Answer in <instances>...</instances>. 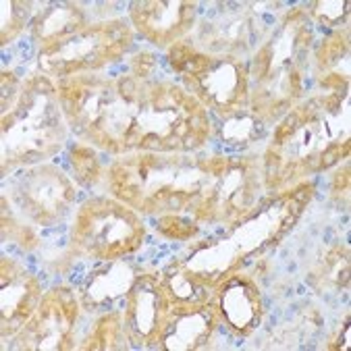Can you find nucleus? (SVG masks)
Here are the masks:
<instances>
[{
	"label": "nucleus",
	"instance_id": "nucleus-1",
	"mask_svg": "<svg viewBox=\"0 0 351 351\" xmlns=\"http://www.w3.org/2000/svg\"><path fill=\"white\" fill-rule=\"evenodd\" d=\"M112 193L142 213H195L213 191L210 158H181L144 152L117 162L110 173Z\"/></svg>",
	"mask_w": 351,
	"mask_h": 351
},
{
	"label": "nucleus",
	"instance_id": "nucleus-2",
	"mask_svg": "<svg viewBox=\"0 0 351 351\" xmlns=\"http://www.w3.org/2000/svg\"><path fill=\"white\" fill-rule=\"evenodd\" d=\"M58 90L48 77H32L11 112L3 117L5 162H38L54 154L62 142Z\"/></svg>",
	"mask_w": 351,
	"mask_h": 351
},
{
	"label": "nucleus",
	"instance_id": "nucleus-3",
	"mask_svg": "<svg viewBox=\"0 0 351 351\" xmlns=\"http://www.w3.org/2000/svg\"><path fill=\"white\" fill-rule=\"evenodd\" d=\"M146 227L137 215L119 202L94 197L82 206L75 219V245L92 258L117 260L144 243Z\"/></svg>",
	"mask_w": 351,
	"mask_h": 351
},
{
	"label": "nucleus",
	"instance_id": "nucleus-4",
	"mask_svg": "<svg viewBox=\"0 0 351 351\" xmlns=\"http://www.w3.org/2000/svg\"><path fill=\"white\" fill-rule=\"evenodd\" d=\"M131 27L125 21H108L100 25L84 27L40 52V64L48 75L69 77L73 73L100 69L125 54L131 46Z\"/></svg>",
	"mask_w": 351,
	"mask_h": 351
},
{
	"label": "nucleus",
	"instance_id": "nucleus-5",
	"mask_svg": "<svg viewBox=\"0 0 351 351\" xmlns=\"http://www.w3.org/2000/svg\"><path fill=\"white\" fill-rule=\"evenodd\" d=\"M189 94H193L202 106H210L221 114H233L241 110L247 98V75L245 69L235 58H213L195 73L183 77Z\"/></svg>",
	"mask_w": 351,
	"mask_h": 351
},
{
	"label": "nucleus",
	"instance_id": "nucleus-6",
	"mask_svg": "<svg viewBox=\"0 0 351 351\" xmlns=\"http://www.w3.org/2000/svg\"><path fill=\"white\" fill-rule=\"evenodd\" d=\"M80 306L69 289L50 291L21 330V349H69Z\"/></svg>",
	"mask_w": 351,
	"mask_h": 351
},
{
	"label": "nucleus",
	"instance_id": "nucleus-7",
	"mask_svg": "<svg viewBox=\"0 0 351 351\" xmlns=\"http://www.w3.org/2000/svg\"><path fill=\"white\" fill-rule=\"evenodd\" d=\"M15 199L21 210L40 225L54 223L75 199V187L58 169L40 167L27 171L17 187Z\"/></svg>",
	"mask_w": 351,
	"mask_h": 351
},
{
	"label": "nucleus",
	"instance_id": "nucleus-8",
	"mask_svg": "<svg viewBox=\"0 0 351 351\" xmlns=\"http://www.w3.org/2000/svg\"><path fill=\"white\" fill-rule=\"evenodd\" d=\"M131 19L146 40L158 48L177 44L191 27L195 19V5L179 3H133Z\"/></svg>",
	"mask_w": 351,
	"mask_h": 351
},
{
	"label": "nucleus",
	"instance_id": "nucleus-9",
	"mask_svg": "<svg viewBox=\"0 0 351 351\" xmlns=\"http://www.w3.org/2000/svg\"><path fill=\"white\" fill-rule=\"evenodd\" d=\"M3 337L23 330L27 320L40 306V283L27 274L15 260H3Z\"/></svg>",
	"mask_w": 351,
	"mask_h": 351
},
{
	"label": "nucleus",
	"instance_id": "nucleus-10",
	"mask_svg": "<svg viewBox=\"0 0 351 351\" xmlns=\"http://www.w3.org/2000/svg\"><path fill=\"white\" fill-rule=\"evenodd\" d=\"M162 308V285L152 274L137 280L127 300V324L142 341H152Z\"/></svg>",
	"mask_w": 351,
	"mask_h": 351
},
{
	"label": "nucleus",
	"instance_id": "nucleus-11",
	"mask_svg": "<svg viewBox=\"0 0 351 351\" xmlns=\"http://www.w3.org/2000/svg\"><path fill=\"white\" fill-rule=\"evenodd\" d=\"M221 312L229 326L241 335H247L256 328L262 318V304L252 280L241 276H227L221 293Z\"/></svg>",
	"mask_w": 351,
	"mask_h": 351
},
{
	"label": "nucleus",
	"instance_id": "nucleus-12",
	"mask_svg": "<svg viewBox=\"0 0 351 351\" xmlns=\"http://www.w3.org/2000/svg\"><path fill=\"white\" fill-rule=\"evenodd\" d=\"M84 25V11L75 5H60L46 11L34 25L36 36L42 40L44 46L71 38L73 34L82 32Z\"/></svg>",
	"mask_w": 351,
	"mask_h": 351
},
{
	"label": "nucleus",
	"instance_id": "nucleus-13",
	"mask_svg": "<svg viewBox=\"0 0 351 351\" xmlns=\"http://www.w3.org/2000/svg\"><path fill=\"white\" fill-rule=\"evenodd\" d=\"M312 280H324L326 285L345 287L349 283V250L347 247H332L322 260L318 272L312 274Z\"/></svg>",
	"mask_w": 351,
	"mask_h": 351
},
{
	"label": "nucleus",
	"instance_id": "nucleus-14",
	"mask_svg": "<svg viewBox=\"0 0 351 351\" xmlns=\"http://www.w3.org/2000/svg\"><path fill=\"white\" fill-rule=\"evenodd\" d=\"M347 48H349V29L332 32L316 50L318 66H322V69L332 66L335 62H339L347 54Z\"/></svg>",
	"mask_w": 351,
	"mask_h": 351
},
{
	"label": "nucleus",
	"instance_id": "nucleus-15",
	"mask_svg": "<svg viewBox=\"0 0 351 351\" xmlns=\"http://www.w3.org/2000/svg\"><path fill=\"white\" fill-rule=\"evenodd\" d=\"M119 332H121L119 314L117 312L106 314L104 318L98 320L92 341H90V345H86V349H114L117 341H119Z\"/></svg>",
	"mask_w": 351,
	"mask_h": 351
},
{
	"label": "nucleus",
	"instance_id": "nucleus-16",
	"mask_svg": "<svg viewBox=\"0 0 351 351\" xmlns=\"http://www.w3.org/2000/svg\"><path fill=\"white\" fill-rule=\"evenodd\" d=\"M71 162L75 167V173L80 175V181L86 185H92L100 177V162L94 154L92 148L88 146H77L71 152Z\"/></svg>",
	"mask_w": 351,
	"mask_h": 351
},
{
	"label": "nucleus",
	"instance_id": "nucleus-17",
	"mask_svg": "<svg viewBox=\"0 0 351 351\" xmlns=\"http://www.w3.org/2000/svg\"><path fill=\"white\" fill-rule=\"evenodd\" d=\"M158 231L162 235H167L169 239H179V241H185L189 237H193L197 233V227L195 223L183 219V217H177V215H162L160 221H158Z\"/></svg>",
	"mask_w": 351,
	"mask_h": 351
},
{
	"label": "nucleus",
	"instance_id": "nucleus-18",
	"mask_svg": "<svg viewBox=\"0 0 351 351\" xmlns=\"http://www.w3.org/2000/svg\"><path fill=\"white\" fill-rule=\"evenodd\" d=\"M11 7V21L3 19V44H7L9 40H13L25 25V15H27V5L23 3H9Z\"/></svg>",
	"mask_w": 351,
	"mask_h": 351
},
{
	"label": "nucleus",
	"instance_id": "nucleus-19",
	"mask_svg": "<svg viewBox=\"0 0 351 351\" xmlns=\"http://www.w3.org/2000/svg\"><path fill=\"white\" fill-rule=\"evenodd\" d=\"M335 5L337 3H316V5H312V13H314V17L320 21V23H324L326 27H332V25H339L341 21H343V17L347 19V9H349V3H345L339 11H332L335 9Z\"/></svg>",
	"mask_w": 351,
	"mask_h": 351
},
{
	"label": "nucleus",
	"instance_id": "nucleus-20",
	"mask_svg": "<svg viewBox=\"0 0 351 351\" xmlns=\"http://www.w3.org/2000/svg\"><path fill=\"white\" fill-rule=\"evenodd\" d=\"M154 66H156V58L148 52L144 54H137L133 60H131V71L135 77L139 80H148L152 73H154Z\"/></svg>",
	"mask_w": 351,
	"mask_h": 351
},
{
	"label": "nucleus",
	"instance_id": "nucleus-21",
	"mask_svg": "<svg viewBox=\"0 0 351 351\" xmlns=\"http://www.w3.org/2000/svg\"><path fill=\"white\" fill-rule=\"evenodd\" d=\"M347 187H349V165H345V167L337 173L335 183H332V189H335V191H343V189H347Z\"/></svg>",
	"mask_w": 351,
	"mask_h": 351
}]
</instances>
